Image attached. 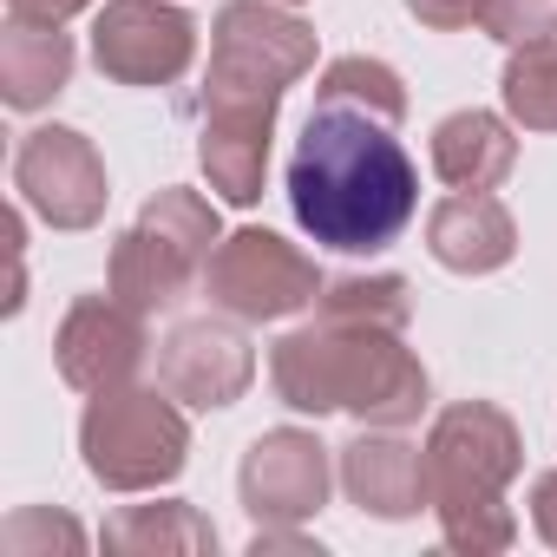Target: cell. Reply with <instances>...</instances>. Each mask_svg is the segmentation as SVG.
Masks as SVG:
<instances>
[{"mask_svg":"<svg viewBox=\"0 0 557 557\" xmlns=\"http://www.w3.org/2000/svg\"><path fill=\"white\" fill-rule=\"evenodd\" d=\"M479 27L511 53L550 47L557 40V0H479Z\"/></svg>","mask_w":557,"mask_h":557,"instance_id":"7402d4cb","label":"cell"},{"mask_svg":"<svg viewBox=\"0 0 557 557\" xmlns=\"http://www.w3.org/2000/svg\"><path fill=\"white\" fill-rule=\"evenodd\" d=\"M407 14L433 34H459V27L479 21V0H407Z\"/></svg>","mask_w":557,"mask_h":557,"instance_id":"cb8c5ba5","label":"cell"},{"mask_svg":"<svg viewBox=\"0 0 557 557\" xmlns=\"http://www.w3.org/2000/svg\"><path fill=\"white\" fill-rule=\"evenodd\" d=\"M223 230H216V203L203 190H184V184H164L138 223L112 243V296L132 302L138 315H158V309H177L190 296V283L210 269Z\"/></svg>","mask_w":557,"mask_h":557,"instance_id":"5b68a950","label":"cell"},{"mask_svg":"<svg viewBox=\"0 0 557 557\" xmlns=\"http://www.w3.org/2000/svg\"><path fill=\"white\" fill-rule=\"evenodd\" d=\"M524 466V440L505 407L459 400L426 433V505L440 518V537L466 557H498L518 544V518L505 505V485Z\"/></svg>","mask_w":557,"mask_h":557,"instance_id":"3957f363","label":"cell"},{"mask_svg":"<svg viewBox=\"0 0 557 557\" xmlns=\"http://www.w3.org/2000/svg\"><path fill=\"white\" fill-rule=\"evenodd\" d=\"M289 210L315 243L342 256H374L413 223L420 171L387 119L315 99L289 158Z\"/></svg>","mask_w":557,"mask_h":557,"instance_id":"6da1fadb","label":"cell"},{"mask_svg":"<svg viewBox=\"0 0 557 557\" xmlns=\"http://www.w3.org/2000/svg\"><path fill=\"white\" fill-rule=\"evenodd\" d=\"M531 524H537V537L557 550V466L531 485Z\"/></svg>","mask_w":557,"mask_h":557,"instance_id":"484cf974","label":"cell"},{"mask_svg":"<svg viewBox=\"0 0 557 557\" xmlns=\"http://www.w3.org/2000/svg\"><path fill=\"white\" fill-rule=\"evenodd\" d=\"M145 315L119 296H79L53 335V361L60 381L79 394H106V387H132V374L145 368Z\"/></svg>","mask_w":557,"mask_h":557,"instance_id":"8fae6325","label":"cell"},{"mask_svg":"<svg viewBox=\"0 0 557 557\" xmlns=\"http://www.w3.org/2000/svg\"><path fill=\"white\" fill-rule=\"evenodd\" d=\"M322 315L329 322H361V329L407 335L413 289H407V275H342V283H322Z\"/></svg>","mask_w":557,"mask_h":557,"instance_id":"d6986e66","label":"cell"},{"mask_svg":"<svg viewBox=\"0 0 557 557\" xmlns=\"http://www.w3.org/2000/svg\"><path fill=\"white\" fill-rule=\"evenodd\" d=\"M79 453L106 492H158L190 466V426L158 387H106L86 400Z\"/></svg>","mask_w":557,"mask_h":557,"instance_id":"8992f818","label":"cell"},{"mask_svg":"<svg viewBox=\"0 0 557 557\" xmlns=\"http://www.w3.org/2000/svg\"><path fill=\"white\" fill-rule=\"evenodd\" d=\"M289 8H296V0H289Z\"/></svg>","mask_w":557,"mask_h":557,"instance_id":"4316f807","label":"cell"},{"mask_svg":"<svg viewBox=\"0 0 557 557\" xmlns=\"http://www.w3.org/2000/svg\"><path fill=\"white\" fill-rule=\"evenodd\" d=\"M498 92H505V112H511L524 132H557V40L511 53Z\"/></svg>","mask_w":557,"mask_h":557,"instance_id":"44dd1931","label":"cell"},{"mask_svg":"<svg viewBox=\"0 0 557 557\" xmlns=\"http://www.w3.org/2000/svg\"><path fill=\"white\" fill-rule=\"evenodd\" d=\"M92 0H8L14 21H47V27H66L73 14H86Z\"/></svg>","mask_w":557,"mask_h":557,"instance_id":"d4e9b609","label":"cell"},{"mask_svg":"<svg viewBox=\"0 0 557 557\" xmlns=\"http://www.w3.org/2000/svg\"><path fill=\"white\" fill-rule=\"evenodd\" d=\"M518 164V138L498 112H453L433 132V171L453 190H498Z\"/></svg>","mask_w":557,"mask_h":557,"instance_id":"e0dca14e","label":"cell"},{"mask_svg":"<svg viewBox=\"0 0 557 557\" xmlns=\"http://www.w3.org/2000/svg\"><path fill=\"white\" fill-rule=\"evenodd\" d=\"M342 492H348L361 511L387 518V524L413 518V511L426 505V446H407L400 426H368V433H355V440L342 446Z\"/></svg>","mask_w":557,"mask_h":557,"instance_id":"4fadbf2b","label":"cell"},{"mask_svg":"<svg viewBox=\"0 0 557 557\" xmlns=\"http://www.w3.org/2000/svg\"><path fill=\"white\" fill-rule=\"evenodd\" d=\"M315 73V34L269 8V0H230L210 27V73L203 112H283V92Z\"/></svg>","mask_w":557,"mask_h":557,"instance_id":"277c9868","label":"cell"},{"mask_svg":"<svg viewBox=\"0 0 557 557\" xmlns=\"http://www.w3.org/2000/svg\"><path fill=\"white\" fill-rule=\"evenodd\" d=\"M158 381H164L171 400H184L197 413H216V407H236L249 394L256 355L230 322H184L158 348Z\"/></svg>","mask_w":557,"mask_h":557,"instance_id":"7c38bea8","label":"cell"},{"mask_svg":"<svg viewBox=\"0 0 557 557\" xmlns=\"http://www.w3.org/2000/svg\"><path fill=\"white\" fill-rule=\"evenodd\" d=\"M329 485H335V466H329V446L302 426H275L262 433L249 453H243V472H236V492H243V511L256 524H309L322 505H329Z\"/></svg>","mask_w":557,"mask_h":557,"instance_id":"30bf717a","label":"cell"},{"mask_svg":"<svg viewBox=\"0 0 557 557\" xmlns=\"http://www.w3.org/2000/svg\"><path fill=\"white\" fill-rule=\"evenodd\" d=\"M106 550H125V557H151V550H216V524L184 505V498H164V505H125L106 518Z\"/></svg>","mask_w":557,"mask_h":557,"instance_id":"ac0fdd59","label":"cell"},{"mask_svg":"<svg viewBox=\"0 0 557 557\" xmlns=\"http://www.w3.org/2000/svg\"><path fill=\"white\" fill-rule=\"evenodd\" d=\"M14 190L53 230H92L106 216V197H112L92 138L73 132V125H40V132L21 138V151H14Z\"/></svg>","mask_w":557,"mask_h":557,"instance_id":"9c48e42d","label":"cell"},{"mask_svg":"<svg viewBox=\"0 0 557 557\" xmlns=\"http://www.w3.org/2000/svg\"><path fill=\"white\" fill-rule=\"evenodd\" d=\"M92 60L119 86H171L197 60V21L171 0H106L92 21Z\"/></svg>","mask_w":557,"mask_h":557,"instance_id":"ba28073f","label":"cell"},{"mask_svg":"<svg viewBox=\"0 0 557 557\" xmlns=\"http://www.w3.org/2000/svg\"><path fill=\"white\" fill-rule=\"evenodd\" d=\"M269 138H275V119L269 112H203V132H197V164L210 177V190L236 210H249L262 197V177H269Z\"/></svg>","mask_w":557,"mask_h":557,"instance_id":"9a60e30c","label":"cell"},{"mask_svg":"<svg viewBox=\"0 0 557 557\" xmlns=\"http://www.w3.org/2000/svg\"><path fill=\"white\" fill-rule=\"evenodd\" d=\"M0 537H8V550H14V557H34V550H47V544H66V550H79V544H86V531H79L66 511H14Z\"/></svg>","mask_w":557,"mask_h":557,"instance_id":"603a6c76","label":"cell"},{"mask_svg":"<svg viewBox=\"0 0 557 557\" xmlns=\"http://www.w3.org/2000/svg\"><path fill=\"white\" fill-rule=\"evenodd\" d=\"M269 381L283 407L315 413V420L355 413L361 426H413L433 407L426 368L394 329H361V322H329V315H315L309 329L269 348Z\"/></svg>","mask_w":557,"mask_h":557,"instance_id":"7a4b0ae2","label":"cell"},{"mask_svg":"<svg viewBox=\"0 0 557 557\" xmlns=\"http://www.w3.org/2000/svg\"><path fill=\"white\" fill-rule=\"evenodd\" d=\"M426 249L453 275H492L518 256V223L492 190H453L426 216Z\"/></svg>","mask_w":557,"mask_h":557,"instance_id":"5bb4252c","label":"cell"},{"mask_svg":"<svg viewBox=\"0 0 557 557\" xmlns=\"http://www.w3.org/2000/svg\"><path fill=\"white\" fill-rule=\"evenodd\" d=\"M203 296L230 322H289V315L322 302V269L289 236L249 223V230L216 243V256L203 269Z\"/></svg>","mask_w":557,"mask_h":557,"instance_id":"52a82bcc","label":"cell"},{"mask_svg":"<svg viewBox=\"0 0 557 557\" xmlns=\"http://www.w3.org/2000/svg\"><path fill=\"white\" fill-rule=\"evenodd\" d=\"M315 99H329V106H355V112H374V119H387V125L407 119V86H400V73H394L387 60H368V53L335 60V66L322 73Z\"/></svg>","mask_w":557,"mask_h":557,"instance_id":"ffe728a7","label":"cell"},{"mask_svg":"<svg viewBox=\"0 0 557 557\" xmlns=\"http://www.w3.org/2000/svg\"><path fill=\"white\" fill-rule=\"evenodd\" d=\"M73 79V34L47 21H8L0 34V99L14 112H40L66 92Z\"/></svg>","mask_w":557,"mask_h":557,"instance_id":"2e32d148","label":"cell"}]
</instances>
